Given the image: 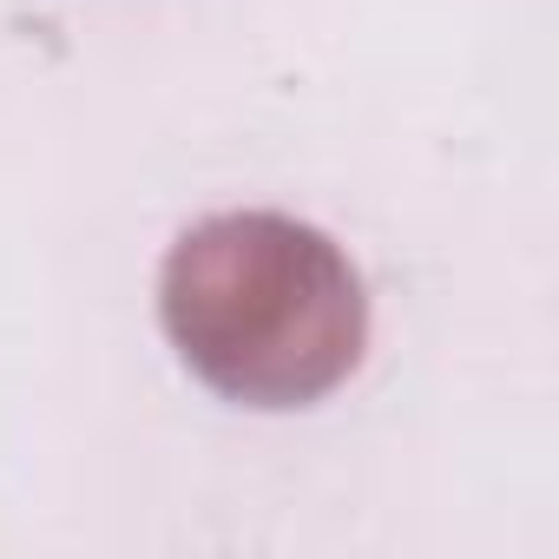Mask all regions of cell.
I'll use <instances>...</instances> for the list:
<instances>
[{"label": "cell", "instance_id": "cell-1", "mask_svg": "<svg viewBox=\"0 0 559 559\" xmlns=\"http://www.w3.org/2000/svg\"><path fill=\"white\" fill-rule=\"evenodd\" d=\"M158 317L185 369L243 408H310L369 343L356 263L297 217L230 211L185 230L158 276Z\"/></svg>", "mask_w": 559, "mask_h": 559}]
</instances>
